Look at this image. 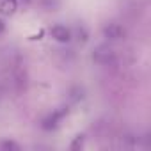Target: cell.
I'll use <instances>...</instances> for the list:
<instances>
[{
	"instance_id": "cell-1",
	"label": "cell",
	"mask_w": 151,
	"mask_h": 151,
	"mask_svg": "<svg viewBox=\"0 0 151 151\" xmlns=\"http://www.w3.org/2000/svg\"><path fill=\"white\" fill-rule=\"evenodd\" d=\"M50 34H52V37H55L59 43H68V41L71 39V30L66 29V27H62V25H55V27L50 30Z\"/></svg>"
},
{
	"instance_id": "cell-2",
	"label": "cell",
	"mask_w": 151,
	"mask_h": 151,
	"mask_svg": "<svg viewBox=\"0 0 151 151\" xmlns=\"http://www.w3.org/2000/svg\"><path fill=\"white\" fill-rule=\"evenodd\" d=\"M18 7V0H0V14L11 16Z\"/></svg>"
},
{
	"instance_id": "cell-3",
	"label": "cell",
	"mask_w": 151,
	"mask_h": 151,
	"mask_svg": "<svg viewBox=\"0 0 151 151\" xmlns=\"http://www.w3.org/2000/svg\"><path fill=\"white\" fill-rule=\"evenodd\" d=\"M103 34H105V37H109V39H119V37L123 36V29H121L119 25H116V23H110L109 27L103 29Z\"/></svg>"
},
{
	"instance_id": "cell-4",
	"label": "cell",
	"mask_w": 151,
	"mask_h": 151,
	"mask_svg": "<svg viewBox=\"0 0 151 151\" xmlns=\"http://www.w3.org/2000/svg\"><path fill=\"white\" fill-rule=\"evenodd\" d=\"M110 57H112V50H109V48H105V46H100V48L94 52V59L100 60V62H109Z\"/></svg>"
},
{
	"instance_id": "cell-5",
	"label": "cell",
	"mask_w": 151,
	"mask_h": 151,
	"mask_svg": "<svg viewBox=\"0 0 151 151\" xmlns=\"http://www.w3.org/2000/svg\"><path fill=\"white\" fill-rule=\"evenodd\" d=\"M4 32V23H2V20H0V34Z\"/></svg>"
}]
</instances>
